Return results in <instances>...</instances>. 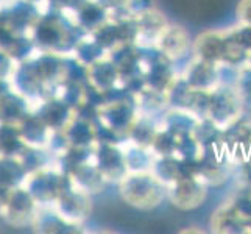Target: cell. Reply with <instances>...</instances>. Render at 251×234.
Segmentation results:
<instances>
[{"instance_id":"25","label":"cell","mask_w":251,"mask_h":234,"mask_svg":"<svg viewBox=\"0 0 251 234\" xmlns=\"http://www.w3.org/2000/svg\"><path fill=\"white\" fill-rule=\"evenodd\" d=\"M13 89L14 88H13V83H11L10 78H0V99Z\"/></svg>"},{"instance_id":"19","label":"cell","mask_w":251,"mask_h":234,"mask_svg":"<svg viewBox=\"0 0 251 234\" xmlns=\"http://www.w3.org/2000/svg\"><path fill=\"white\" fill-rule=\"evenodd\" d=\"M25 149L27 144L21 134L19 125L0 124V155L21 156Z\"/></svg>"},{"instance_id":"15","label":"cell","mask_w":251,"mask_h":234,"mask_svg":"<svg viewBox=\"0 0 251 234\" xmlns=\"http://www.w3.org/2000/svg\"><path fill=\"white\" fill-rule=\"evenodd\" d=\"M63 131L72 147H94L97 144V130L94 120L75 114Z\"/></svg>"},{"instance_id":"5","label":"cell","mask_w":251,"mask_h":234,"mask_svg":"<svg viewBox=\"0 0 251 234\" xmlns=\"http://www.w3.org/2000/svg\"><path fill=\"white\" fill-rule=\"evenodd\" d=\"M51 206L55 208L66 222L80 228L89 219L92 211L91 194L76 186L71 180V177L67 175L61 192H59L56 202Z\"/></svg>"},{"instance_id":"24","label":"cell","mask_w":251,"mask_h":234,"mask_svg":"<svg viewBox=\"0 0 251 234\" xmlns=\"http://www.w3.org/2000/svg\"><path fill=\"white\" fill-rule=\"evenodd\" d=\"M11 190L10 189H5L0 186V217H3V212H5V208L8 203V198H10Z\"/></svg>"},{"instance_id":"13","label":"cell","mask_w":251,"mask_h":234,"mask_svg":"<svg viewBox=\"0 0 251 234\" xmlns=\"http://www.w3.org/2000/svg\"><path fill=\"white\" fill-rule=\"evenodd\" d=\"M71 16L74 24L78 27L83 33H92L100 28L111 17L108 11L103 6H100L94 0H84V2L76 6L72 13H66Z\"/></svg>"},{"instance_id":"2","label":"cell","mask_w":251,"mask_h":234,"mask_svg":"<svg viewBox=\"0 0 251 234\" xmlns=\"http://www.w3.org/2000/svg\"><path fill=\"white\" fill-rule=\"evenodd\" d=\"M194 56L223 67H239L248 61V52L239 44L234 28L207 30L192 42Z\"/></svg>"},{"instance_id":"21","label":"cell","mask_w":251,"mask_h":234,"mask_svg":"<svg viewBox=\"0 0 251 234\" xmlns=\"http://www.w3.org/2000/svg\"><path fill=\"white\" fill-rule=\"evenodd\" d=\"M100 6H103L108 11L111 19H119V17L128 16V5L129 0H94Z\"/></svg>"},{"instance_id":"18","label":"cell","mask_w":251,"mask_h":234,"mask_svg":"<svg viewBox=\"0 0 251 234\" xmlns=\"http://www.w3.org/2000/svg\"><path fill=\"white\" fill-rule=\"evenodd\" d=\"M28 172L19 156L0 155V186L5 189H16L25 184Z\"/></svg>"},{"instance_id":"17","label":"cell","mask_w":251,"mask_h":234,"mask_svg":"<svg viewBox=\"0 0 251 234\" xmlns=\"http://www.w3.org/2000/svg\"><path fill=\"white\" fill-rule=\"evenodd\" d=\"M19 130H21V134L27 145L47 149V144L51 136V130L46 125L44 120H42L34 111H31L30 114L19 124Z\"/></svg>"},{"instance_id":"9","label":"cell","mask_w":251,"mask_h":234,"mask_svg":"<svg viewBox=\"0 0 251 234\" xmlns=\"http://www.w3.org/2000/svg\"><path fill=\"white\" fill-rule=\"evenodd\" d=\"M94 162L108 183H119L126 173V162L122 147L117 142H97L94 147Z\"/></svg>"},{"instance_id":"12","label":"cell","mask_w":251,"mask_h":234,"mask_svg":"<svg viewBox=\"0 0 251 234\" xmlns=\"http://www.w3.org/2000/svg\"><path fill=\"white\" fill-rule=\"evenodd\" d=\"M33 111L44 120L51 131H63L75 116V111L67 103L53 95L41 100Z\"/></svg>"},{"instance_id":"8","label":"cell","mask_w":251,"mask_h":234,"mask_svg":"<svg viewBox=\"0 0 251 234\" xmlns=\"http://www.w3.org/2000/svg\"><path fill=\"white\" fill-rule=\"evenodd\" d=\"M39 206L41 205L34 200L27 187L19 186L11 190L3 212V219L14 228L31 227L39 211Z\"/></svg>"},{"instance_id":"20","label":"cell","mask_w":251,"mask_h":234,"mask_svg":"<svg viewBox=\"0 0 251 234\" xmlns=\"http://www.w3.org/2000/svg\"><path fill=\"white\" fill-rule=\"evenodd\" d=\"M234 86L239 91L244 105H251V63H244L236 67L234 74Z\"/></svg>"},{"instance_id":"22","label":"cell","mask_w":251,"mask_h":234,"mask_svg":"<svg viewBox=\"0 0 251 234\" xmlns=\"http://www.w3.org/2000/svg\"><path fill=\"white\" fill-rule=\"evenodd\" d=\"M17 66V61L11 56L8 55L5 50L0 49V78H10L14 72V69Z\"/></svg>"},{"instance_id":"1","label":"cell","mask_w":251,"mask_h":234,"mask_svg":"<svg viewBox=\"0 0 251 234\" xmlns=\"http://www.w3.org/2000/svg\"><path fill=\"white\" fill-rule=\"evenodd\" d=\"M81 34L84 33L74 24L69 14L49 10L42 13L36 24L33 25L30 38L33 39L38 52L71 55Z\"/></svg>"},{"instance_id":"10","label":"cell","mask_w":251,"mask_h":234,"mask_svg":"<svg viewBox=\"0 0 251 234\" xmlns=\"http://www.w3.org/2000/svg\"><path fill=\"white\" fill-rule=\"evenodd\" d=\"M192 39L189 31L181 25L169 24L158 38L154 49L159 50L170 61H179L192 52Z\"/></svg>"},{"instance_id":"3","label":"cell","mask_w":251,"mask_h":234,"mask_svg":"<svg viewBox=\"0 0 251 234\" xmlns=\"http://www.w3.org/2000/svg\"><path fill=\"white\" fill-rule=\"evenodd\" d=\"M117 184L122 200L137 209H154L164 200H167L166 184L151 170L128 172Z\"/></svg>"},{"instance_id":"4","label":"cell","mask_w":251,"mask_h":234,"mask_svg":"<svg viewBox=\"0 0 251 234\" xmlns=\"http://www.w3.org/2000/svg\"><path fill=\"white\" fill-rule=\"evenodd\" d=\"M214 233H251V184H242L211 219Z\"/></svg>"},{"instance_id":"6","label":"cell","mask_w":251,"mask_h":234,"mask_svg":"<svg viewBox=\"0 0 251 234\" xmlns=\"http://www.w3.org/2000/svg\"><path fill=\"white\" fill-rule=\"evenodd\" d=\"M66 173L56 162L28 173L25 187L41 206H51L61 192L66 181Z\"/></svg>"},{"instance_id":"14","label":"cell","mask_w":251,"mask_h":234,"mask_svg":"<svg viewBox=\"0 0 251 234\" xmlns=\"http://www.w3.org/2000/svg\"><path fill=\"white\" fill-rule=\"evenodd\" d=\"M31 111V102L13 89L0 99V124L19 125Z\"/></svg>"},{"instance_id":"16","label":"cell","mask_w":251,"mask_h":234,"mask_svg":"<svg viewBox=\"0 0 251 234\" xmlns=\"http://www.w3.org/2000/svg\"><path fill=\"white\" fill-rule=\"evenodd\" d=\"M31 228L36 233L56 234V233H75L76 227L66 222L53 206H39Z\"/></svg>"},{"instance_id":"11","label":"cell","mask_w":251,"mask_h":234,"mask_svg":"<svg viewBox=\"0 0 251 234\" xmlns=\"http://www.w3.org/2000/svg\"><path fill=\"white\" fill-rule=\"evenodd\" d=\"M88 83L105 97L122 86V77L117 66L105 56L88 66Z\"/></svg>"},{"instance_id":"7","label":"cell","mask_w":251,"mask_h":234,"mask_svg":"<svg viewBox=\"0 0 251 234\" xmlns=\"http://www.w3.org/2000/svg\"><path fill=\"white\" fill-rule=\"evenodd\" d=\"M207 197V184L194 172H187L167 186V200L181 211H190L201 206Z\"/></svg>"},{"instance_id":"23","label":"cell","mask_w":251,"mask_h":234,"mask_svg":"<svg viewBox=\"0 0 251 234\" xmlns=\"http://www.w3.org/2000/svg\"><path fill=\"white\" fill-rule=\"evenodd\" d=\"M237 24L250 25L251 27V0H239L236 8Z\"/></svg>"}]
</instances>
